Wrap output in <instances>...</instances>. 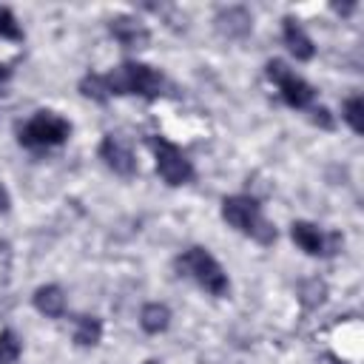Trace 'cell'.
Here are the masks:
<instances>
[{
  "instance_id": "1",
  "label": "cell",
  "mask_w": 364,
  "mask_h": 364,
  "mask_svg": "<svg viewBox=\"0 0 364 364\" xmlns=\"http://www.w3.org/2000/svg\"><path fill=\"white\" fill-rule=\"evenodd\" d=\"M105 77V85H108V94L114 97H128V94H134V97H145V100H156L159 94H162V88H165V77L154 68V65H148V63H134V60H128V63H119L117 68H111L108 74H102Z\"/></svg>"
},
{
  "instance_id": "2",
  "label": "cell",
  "mask_w": 364,
  "mask_h": 364,
  "mask_svg": "<svg viewBox=\"0 0 364 364\" xmlns=\"http://www.w3.org/2000/svg\"><path fill=\"white\" fill-rule=\"evenodd\" d=\"M222 219L236 228L242 236H250L253 242L259 245H273L276 242V228L273 222L264 219L262 213V205L253 199V196H245V193H236V196H225L222 199Z\"/></svg>"
},
{
  "instance_id": "3",
  "label": "cell",
  "mask_w": 364,
  "mask_h": 364,
  "mask_svg": "<svg viewBox=\"0 0 364 364\" xmlns=\"http://www.w3.org/2000/svg\"><path fill=\"white\" fill-rule=\"evenodd\" d=\"M176 267L182 276L193 279L210 296H228L230 293V279H228L225 267L208 253V247H199V245L188 247L185 253L176 256Z\"/></svg>"
},
{
  "instance_id": "4",
  "label": "cell",
  "mask_w": 364,
  "mask_h": 364,
  "mask_svg": "<svg viewBox=\"0 0 364 364\" xmlns=\"http://www.w3.org/2000/svg\"><path fill=\"white\" fill-rule=\"evenodd\" d=\"M71 134V122L54 111H37L26 125H20L17 139L23 148L40 151V148H54L63 145Z\"/></svg>"
},
{
  "instance_id": "5",
  "label": "cell",
  "mask_w": 364,
  "mask_h": 364,
  "mask_svg": "<svg viewBox=\"0 0 364 364\" xmlns=\"http://www.w3.org/2000/svg\"><path fill=\"white\" fill-rule=\"evenodd\" d=\"M154 159H156V173L162 176V182L168 185H185L193 179V165L191 159L182 154V148H176L173 142H168L165 136H151L148 139Z\"/></svg>"
},
{
  "instance_id": "6",
  "label": "cell",
  "mask_w": 364,
  "mask_h": 364,
  "mask_svg": "<svg viewBox=\"0 0 364 364\" xmlns=\"http://www.w3.org/2000/svg\"><path fill=\"white\" fill-rule=\"evenodd\" d=\"M264 74H267L270 82H276V88H279L284 105H290V108H310V105H313L316 88H313L307 80H301L299 74H293L282 60H270V63L264 65Z\"/></svg>"
},
{
  "instance_id": "7",
  "label": "cell",
  "mask_w": 364,
  "mask_h": 364,
  "mask_svg": "<svg viewBox=\"0 0 364 364\" xmlns=\"http://www.w3.org/2000/svg\"><path fill=\"white\" fill-rule=\"evenodd\" d=\"M290 236L307 256H330V253L338 250V236L336 233L324 236L318 230V225H313V222H293Z\"/></svg>"
},
{
  "instance_id": "8",
  "label": "cell",
  "mask_w": 364,
  "mask_h": 364,
  "mask_svg": "<svg viewBox=\"0 0 364 364\" xmlns=\"http://www.w3.org/2000/svg\"><path fill=\"white\" fill-rule=\"evenodd\" d=\"M100 159L117 176H134L136 173V156H134V151L117 134H105L102 136V142H100Z\"/></svg>"
},
{
  "instance_id": "9",
  "label": "cell",
  "mask_w": 364,
  "mask_h": 364,
  "mask_svg": "<svg viewBox=\"0 0 364 364\" xmlns=\"http://www.w3.org/2000/svg\"><path fill=\"white\" fill-rule=\"evenodd\" d=\"M108 31L114 34V40L122 46V48H145L151 43V31L148 26L134 17V14H117L108 20Z\"/></svg>"
},
{
  "instance_id": "10",
  "label": "cell",
  "mask_w": 364,
  "mask_h": 364,
  "mask_svg": "<svg viewBox=\"0 0 364 364\" xmlns=\"http://www.w3.org/2000/svg\"><path fill=\"white\" fill-rule=\"evenodd\" d=\"M213 23H216V31H219L222 37H228V40H242V37H247L250 28H253V17H250V11L242 9V6H228V9H222V11L213 17Z\"/></svg>"
},
{
  "instance_id": "11",
  "label": "cell",
  "mask_w": 364,
  "mask_h": 364,
  "mask_svg": "<svg viewBox=\"0 0 364 364\" xmlns=\"http://www.w3.org/2000/svg\"><path fill=\"white\" fill-rule=\"evenodd\" d=\"M282 40H284L287 51H290L296 60H313L316 46H313V40L307 37V31L299 26V20H293V17H284V20H282Z\"/></svg>"
},
{
  "instance_id": "12",
  "label": "cell",
  "mask_w": 364,
  "mask_h": 364,
  "mask_svg": "<svg viewBox=\"0 0 364 364\" xmlns=\"http://www.w3.org/2000/svg\"><path fill=\"white\" fill-rule=\"evenodd\" d=\"M34 307L46 318H60L65 316V293L57 284H43L34 290Z\"/></svg>"
},
{
  "instance_id": "13",
  "label": "cell",
  "mask_w": 364,
  "mask_h": 364,
  "mask_svg": "<svg viewBox=\"0 0 364 364\" xmlns=\"http://www.w3.org/2000/svg\"><path fill=\"white\" fill-rule=\"evenodd\" d=\"M168 324H171V310H168V304H162V301H148V304L139 310V327H142L145 333H151V336L165 333Z\"/></svg>"
},
{
  "instance_id": "14",
  "label": "cell",
  "mask_w": 364,
  "mask_h": 364,
  "mask_svg": "<svg viewBox=\"0 0 364 364\" xmlns=\"http://www.w3.org/2000/svg\"><path fill=\"white\" fill-rule=\"evenodd\" d=\"M100 338H102V321L97 316L82 313L74 318V344L94 347V344H100Z\"/></svg>"
},
{
  "instance_id": "15",
  "label": "cell",
  "mask_w": 364,
  "mask_h": 364,
  "mask_svg": "<svg viewBox=\"0 0 364 364\" xmlns=\"http://www.w3.org/2000/svg\"><path fill=\"white\" fill-rule=\"evenodd\" d=\"M80 94L88 97V100H94V102H105V100L111 97L102 74H85V77L80 80Z\"/></svg>"
},
{
  "instance_id": "16",
  "label": "cell",
  "mask_w": 364,
  "mask_h": 364,
  "mask_svg": "<svg viewBox=\"0 0 364 364\" xmlns=\"http://www.w3.org/2000/svg\"><path fill=\"white\" fill-rule=\"evenodd\" d=\"M324 296H327V287H324V282H318V279H307V282H301V287H299V299H301L304 307H318V304L324 301Z\"/></svg>"
},
{
  "instance_id": "17",
  "label": "cell",
  "mask_w": 364,
  "mask_h": 364,
  "mask_svg": "<svg viewBox=\"0 0 364 364\" xmlns=\"http://www.w3.org/2000/svg\"><path fill=\"white\" fill-rule=\"evenodd\" d=\"M341 117H344V122H347L355 134H361V131H364V100H361V97H350V100L344 102Z\"/></svg>"
},
{
  "instance_id": "18",
  "label": "cell",
  "mask_w": 364,
  "mask_h": 364,
  "mask_svg": "<svg viewBox=\"0 0 364 364\" xmlns=\"http://www.w3.org/2000/svg\"><path fill=\"white\" fill-rule=\"evenodd\" d=\"M20 338L14 330H0V364H14L20 358Z\"/></svg>"
},
{
  "instance_id": "19",
  "label": "cell",
  "mask_w": 364,
  "mask_h": 364,
  "mask_svg": "<svg viewBox=\"0 0 364 364\" xmlns=\"http://www.w3.org/2000/svg\"><path fill=\"white\" fill-rule=\"evenodd\" d=\"M0 37L3 40H14V43L23 40V28H20L17 17L11 14V9H6V6H0Z\"/></svg>"
},
{
  "instance_id": "20",
  "label": "cell",
  "mask_w": 364,
  "mask_h": 364,
  "mask_svg": "<svg viewBox=\"0 0 364 364\" xmlns=\"http://www.w3.org/2000/svg\"><path fill=\"white\" fill-rule=\"evenodd\" d=\"M310 122L318 125V128H324V131H333L336 128V119L330 117V111L324 105H313L310 108Z\"/></svg>"
},
{
  "instance_id": "21",
  "label": "cell",
  "mask_w": 364,
  "mask_h": 364,
  "mask_svg": "<svg viewBox=\"0 0 364 364\" xmlns=\"http://www.w3.org/2000/svg\"><path fill=\"white\" fill-rule=\"evenodd\" d=\"M11 82V65L0 63V94H6V85Z\"/></svg>"
},
{
  "instance_id": "22",
  "label": "cell",
  "mask_w": 364,
  "mask_h": 364,
  "mask_svg": "<svg viewBox=\"0 0 364 364\" xmlns=\"http://www.w3.org/2000/svg\"><path fill=\"white\" fill-rule=\"evenodd\" d=\"M9 205H11V199H9V191L0 185V213H9Z\"/></svg>"
},
{
  "instance_id": "23",
  "label": "cell",
  "mask_w": 364,
  "mask_h": 364,
  "mask_svg": "<svg viewBox=\"0 0 364 364\" xmlns=\"http://www.w3.org/2000/svg\"><path fill=\"white\" fill-rule=\"evenodd\" d=\"M338 14H350V11H355V3H344V6H333Z\"/></svg>"
},
{
  "instance_id": "24",
  "label": "cell",
  "mask_w": 364,
  "mask_h": 364,
  "mask_svg": "<svg viewBox=\"0 0 364 364\" xmlns=\"http://www.w3.org/2000/svg\"><path fill=\"white\" fill-rule=\"evenodd\" d=\"M321 364H344V361H338L336 355H324V358H321Z\"/></svg>"
},
{
  "instance_id": "25",
  "label": "cell",
  "mask_w": 364,
  "mask_h": 364,
  "mask_svg": "<svg viewBox=\"0 0 364 364\" xmlns=\"http://www.w3.org/2000/svg\"><path fill=\"white\" fill-rule=\"evenodd\" d=\"M145 364H162V361H159V358H148Z\"/></svg>"
}]
</instances>
